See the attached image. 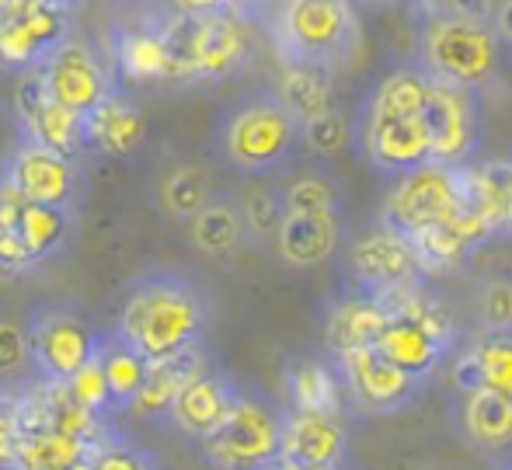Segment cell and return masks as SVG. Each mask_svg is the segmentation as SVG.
Returning a JSON list of instances; mask_svg holds the SVG:
<instances>
[{
    "label": "cell",
    "mask_w": 512,
    "mask_h": 470,
    "mask_svg": "<svg viewBox=\"0 0 512 470\" xmlns=\"http://www.w3.org/2000/svg\"><path fill=\"white\" fill-rule=\"evenodd\" d=\"M283 415L276 401L258 390L237 387V397L223 422L199 439V453L213 470H258L279 457L283 446Z\"/></svg>",
    "instance_id": "6"
},
{
    "label": "cell",
    "mask_w": 512,
    "mask_h": 470,
    "mask_svg": "<svg viewBox=\"0 0 512 470\" xmlns=\"http://www.w3.org/2000/svg\"><path fill=\"white\" fill-rule=\"evenodd\" d=\"M492 28L502 39V46H512V0H495Z\"/></svg>",
    "instance_id": "45"
},
{
    "label": "cell",
    "mask_w": 512,
    "mask_h": 470,
    "mask_svg": "<svg viewBox=\"0 0 512 470\" xmlns=\"http://www.w3.org/2000/svg\"><path fill=\"white\" fill-rule=\"evenodd\" d=\"M345 272H349L352 286L377 296L415 286L425 276L411 241L384 220L370 223L356 237H349V244H345Z\"/></svg>",
    "instance_id": "15"
},
{
    "label": "cell",
    "mask_w": 512,
    "mask_h": 470,
    "mask_svg": "<svg viewBox=\"0 0 512 470\" xmlns=\"http://www.w3.org/2000/svg\"><path fill=\"white\" fill-rule=\"evenodd\" d=\"M349 453V436L338 411H290L283 415L279 457L304 470H338Z\"/></svg>",
    "instance_id": "20"
},
{
    "label": "cell",
    "mask_w": 512,
    "mask_h": 470,
    "mask_svg": "<svg viewBox=\"0 0 512 470\" xmlns=\"http://www.w3.org/2000/svg\"><path fill=\"white\" fill-rule=\"evenodd\" d=\"M255 56L251 21L234 11L178 14V60L182 84H223L244 74Z\"/></svg>",
    "instance_id": "8"
},
{
    "label": "cell",
    "mask_w": 512,
    "mask_h": 470,
    "mask_svg": "<svg viewBox=\"0 0 512 470\" xmlns=\"http://www.w3.org/2000/svg\"><path fill=\"white\" fill-rule=\"evenodd\" d=\"M67 35L70 11L46 0H18L0 14V70H35Z\"/></svg>",
    "instance_id": "18"
},
{
    "label": "cell",
    "mask_w": 512,
    "mask_h": 470,
    "mask_svg": "<svg viewBox=\"0 0 512 470\" xmlns=\"http://www.w3.org/2000/svg\"><path fill=\"white\" fill-rule=\"evenodd\" d=\"M387 321V303L377 293H363L352 286L349 293L335 296L324 310V345L328 352L373 345Z\"/></svg>",
    "instance_id": "26"
},
{
    "label": "cell",
    "mask_w": 512,
    "mask_h": 470,
    "mask_svg": "<svg viewBox=\"0 0 512 470\" xmlns=\"http://www.w3.org/2000/svg\"><path fill=\"white\" fill-rule=\"evenodd\" d=\"M418 67L432 81L460 84L478 91L492 81L502 60V39L492 21H471L443 11L432 0H418Z\"/></svg>",
    "instance_id": "3"
},
{
    "label": "cell",
    "mask_w": 512,
    "mask_h": 470,
    "mask_svg": "<svg viewBox=\"0 0 512 470\" xmlns=\"http://www.w3.org/2000/svg\"><path fill=\"white\" fill-rule=\"evenodd\" d=\"M216 192V178L206 164L199 161H185L178 168H171L168 175L157 185V199H161V209L178 223H189L199 209L213 199Z\"/></svg>",
    "instance_id": "33"
},
{
    "label": "cell",
    "mask_w": 512,
    "mask_h": 470,
    "mask_svg": "<svg viewBox=\"0 0 512 470\" xmlns=\"http://www.w3.org/2000/svg\"><path fill=\"white\" fill-rule=\"evenodd\" d=\"M67 470H91L88 460H81V464H74V467H67Z\"/></svg>",
    "instance_id": "52"
},
{
    "label": "cell",
    "mask_w": 512,
    "mask_h": 470,
    "mask_svg": "<svg viewBox=\"0 0 512 470\" xmlns=\"http://www.w3.org/2000/svg\"><path fill=\"white\" fill-rule=\"evenodd\" d=\"M290 411H345L342 383L331 363L321 359H293L283 376Z\"/></svg>",
    "instance_id": "31"
},
{
    "label": "cell",
    "mask_w": 512,
    "mask_h": 470,
    "mask_svg": "<svg viewBox=\"0 0 512 470\" xmlns=\"http://www.w3.org/2000/svg\"><path fill=\"white\" fill-rule=\"evenodd\" d=\"M35 74L42 77L46 91L53 94L60 105H67L70 112H88L95 108L105 94L119 88L112 67H108V56L95 42L81 39V35H67L49 49L46 60L35 67Z\"/></svg>",
    "instance_id": "16"
},
{
    "label": "cell",
    "mask_w": 512,
    "mask_h": 470,
    "mask_svg": "<svg viewBox=\"0 0 512 470\" xmlns=\"http://www.w3.org/2000/svg\"><path fill=\"white\" fill-rule=\"evenodd\" d=\"M147 140V115L140 101L126 88L105 94L95 108L84 112V143L88 154L105 157H133Z\"/></svg>",
    "instance_id": "22"
},
{
    "label": "cell",
    "mask_w": 512,
    "mask_h": 470,
    "mask_svg": "<svg viewBox=\"0 0 512 470\" xmlns=\"http://www.w3.org/2000/svg\"><path fill=\"white\" fill-rule=\"evenodd\" d=\"M18 450V397L0 390V470H14Z\"/></svg>",
    "instance_id": "43"
},
{
    "label": "cell",
    "mask_w": 512,
    "mask_h": 470,
    "mask_svg": "<svg viewBox=\"0 0 512 470\" xmlns=\"http://www.w3.org/2000/svg\"><path fill=\"white\" fill-rule=\"evenodd\" d=\"M492 234H495L492 223L474 213L471 206H464L453 220L411 237V248H415L422 272H446V269L464 265Z\"/></svg>",
    "instance_id": "25"
},
{
    "label": "cell",
    "mask_w": 512,
    "mask_h": 470,
    "mask_svg": "<svg viewBox=\"0 0 512 470\" xmlns=\"http://www.w3.org/2000/svg\"><path fill=\"white\" fill-rule=\"evenodd\" d=\"M46 4H56V7H63V11H74L81 0H46Z\"/></svg>",
    "instance_id": "51"
},
{
    "label": "cell",
    "mask_w": 512,
    "mask_h": 470,
    "mask_svg": "<svg viewBox=\"0 0 512 470\" xmlns=\"http://www.w3.org/2000/svg\"><path fill=\"white\" fill-rule=\"evenodd\" d=\"M384 303L387 321L373 345L401 370H408L418 380H429L460 338L453 314L439 296L425 289V282L387 293Z\"/></svg>",
    "instance_id": "5"
},
{
    "label": "cell",
    "mask_w": 512,
    "mask_h": 470,
    "mask_svg": "<svg viewBox=\"0 0 512 470\" xmlns=\"http://www.w3.org/2000/svg\"><path fill=\"white\" fill-rule=\"evenodd\" d=\"M286 213H342V182L324 164L297 168L279 182Z\"/></svg>",
    "instance_id": "34"
},
{
    "label": "cell",
    "mask_w": 512,
    "mask_h": 470,
    "mask_svg": "<svg viewBox=\"0 0 512 470\" xmlns=\"http://www.w3.org/2000/svg\"><path fill=\"white\" fill-rule=\"evenodd\" d=\"M460 432L488 460L512 457V397L488 387H460Z\"/></svg>",
    "instance_id": "24"
},
{
    "label": "cell",
    "mask_w": 512,
    "mask_h": 470,
    "mask_svg": "<svg viewBox=\"0 0 512 470\" xmlns=\"http://www.w3.org/2000/svg\"><path fill=\"white\" fill-rule=\"evenodd\" d=\"M77 164H81L77 157L18 136L7 157H0V185L14 188L25 199L46 202V206L77 209V195H81V168Z\"/></svg>",
    "instance_id": "17"
},
{
    "label": "cell",
    "mask_w": 512,
    "mask_h": 470,
    "mask_svg": "<svg viewBox=\"0 0 512 470\" xmlns=\"http://www.w3.org/2000/svg\"><path fill=\"white\" fill-rule=\"evenodd\" d=\"M234 397H237V380L206 359V363L178 387L175 401H171V408H168V422L175 425L182 436L199 443V439H206L209 432L223 422V415L230 411Z\"/></svg>",
    "instance_id": "21"
},
{
    "label": "cell",
    "mask_w": 512,
    "mask_h": 470,
    "mask_svg": "<svg viewBox=\"0 0 512 470\" xmlns=\"http://www.w3.org/2000/svg\"><path fill=\"white\" fill-rule=\"evenodd\" d=\"M464 206L467 195L460 168L429 161L394 178V185L384 195V206H380V220L391 223L411 241V237L453 220Z\"/></svg>",
    "instance_id": "11"
},
{
    "label": "cell",
    "mask_w": 512,
    "mask_h": 470,
    "mask_svg": "<svg viewBox=\"0 0 512 470\" xmlns=\"http://www.w3.org/2000/svg\"><path fill=\"white\" fill-rule=\"evenodd\" d=\"M269 25L279 60L317 63L335 74L356 60L363 42L352 0H272Z\"/></svg>",
    "instance_id": "4"
},
{
    "label": "cell",
    "mask_w": 512,
    "mask_h": 470,
    "mask_svg": "<svg viewBox=\"0 0 512 470\" xmlns=\"http://www.w3.org/2000/svg\"><path fill=\"white\" fill-rule=\"evenodd\" d=\"M425 94H429V74L418 63H411V67L405 63V67H394L384 77H377L366 98L387 108H401V112H422Z\"/></svg>",
    "instance_id": "38"
},
{
    "label": "cell",
    "mask_w": 512,
    "mask_h": 470,
    "mask_svg": "<svg viewBox=\"0 0 512 470\" xmlns=\"http://www.w3.org/2000/svg\"><path fill=\"white\" fill-rule=\"evenodd\" d=\"M98 439H81L56 429H32L18 436L14 470H67L91 457Z\"/></svg>",
    "instance_id": "32"
},
{
    "label": "cell",
    "mask_w": 512,
    "mask_h": 470,
    "mask_svg": "<svg viewBox=\"0 0 512 470\" xmlns=\"http://www.w3.org/2000/svg\"><path fill=\"white\" fill-rule=\"evenodd\" d=\"M478 324L481 328H512V279L492 276L478 286Z\"/></svg>",
    "instance_id": "42"
},
{
    "label": "cell",
    "mask_w": 512,
    "mask_h": 470,
    "mask_svg": "<svg viewBox=\"0 0 512 470\" xmlns=\"http://www.w3.org/2000/svg\"><path fill=\"white\" fill-rule=\"evenodd\" d=\"M108 67L115 81L129 88H164L182 84L178 60V14L168 7L157 14H143L136 21H119L108 32Z\"/></svg>",
    "instance_id": "7"
},
{
    "label": "cell",
    "mask_w": 512,
    "mask_h": 470,
    "mask_svg": "<svg viewBox=\"0 0 512 470\" xmlns=\"http://www.w3.org/2000/svg\"><path fill=\"white\" fill-rule=\"evenodd\" d=\"M488 470H509L506 464H495V467H488Z\"/></svg>",
    "instance_id": "54"
},
{
    "label": "cell",
    "mask_w": 512,
    "mask_h": 470,
    "mask_svg": "<svg viewBox=\"0 0 512 470\" xmlns=\"http://www.w3.org/2000/svg\"><path fill=\"white\" fill-rule=\"evenodd\" d=\"M14 115H18V133L42 147H53L67 157L81 161L88 154L84 143V115L70 112L67 105L53 98L35 70H25L14 88Z\"/></svg>",
    "instance_id": "19"
},
{
    "label": "cell",
    "mask_w": 512,
    "mask_h": 470,
    "mask_svg": "<svg viewBox=\"0 0 512 470\" xmlns=\"http://www.w3.org/2000/svg\"><path fill=\"white\" fill-rule=\"evenodd\" d=\"M63 387H67V394L74 397L81 408H88L91 415L105 418V415H112V411H115L112 408V394H108V383L102 376V363H98V349H95V356L81 366V370L63 383Z\"/></svg>",
    "instance_id": "41"
},
{
    "label": "cell",
    "mask_w": 512,
    "mask_h": 470,
    "mask_svg": "<svg viewBox=\"0 0 512 470\" xmlns=\"http://www.w3.org/2000/svg\"><path fill=\"white\" fill-rule=\"evenodd\" d=\"M28 345L39 383H67L95 356L102 331L70 303H42L25 317Z\"/></svg>",
    "instance_id": "12"
},
{
    "label": "cell",
    "mask_w": 512,
    "mask_h": 470,
    "mask_svg": "<svg viewBox=\"0 0 512 470\" xmlns=\"http://www.w3.org/2000/svg\"><path fill=\"white\" fill-rule=\"evenodd\" d=\"M453 383L457 390L488 387L512 397V328H481L478 338L460 352Z\"/></svg>",
    "instance_id": "28"
},
{
    "label": "cell",
    "mask_w": 512,
    "mask_h": 470,
    "mask_svg": "<svg viewBox=\"0 0 512 470\" xmlns=\"http://www.w3.org/2000/svg\"><path fill=\"white\" fill-rule=\"evenodd\" d=\"M276 94L283 98V105L304 122L310 115H321V112H328L331 105H338L335 101V70L317 67V63L283 60Z\"/></svg>",
    "instance_id": "30"
},
{
    "label": "cell",
    "mask_w": 512,
    "mask_h": 470,
    "mask_svg": "<svg viewBox=\"0 0 512 470\" xmlns=\"http://www.w3.org/2000/svg\"><path fill=\"white\" fill-rule=\"evenodd\" d=\"M11 4H18V0H0V14H4V11H7V7H11Z\"/></svg>",
    "instance_id": "53"
},
{
    "label": "cell",
    "mask_w": 512,
    "mask_h": 470,
    "mask_svg": "<svg viewBox=\"0 0 512 470\" xmlns=\"http://www.w3.org/2000/svg\"><path fill=\"white\" fill-rule=\"evenodd\" d=\"M272 241L290 269H321L345 244L342 213H283Z\"/></svg>",
    "instance_id": "23"
},
{
    "label": "cell",
    "mask_w": 512,
    "mask_h": 470,
    "mask_svg": "<svg viewBox=\"0 0 512 470\" xmlns=\"http://www.w3.org/2000/svg\"><path fill=\"white\" fill-rule=\"evenodd\" d=\"M443 11L457 14V18H471V21H492L495 0H432Z\"/></svg>",
    "instance_id": "44"
},
{
    "label": "cell",
    "mask_w": 512,
    "mask_h": 470,
    "mask_svg": "<svg viewBox=\"0 0 512 470\" xmlns=\"http://www.w3.org/2000/svg\"><path fill=\"white\" fill-rule=\"evenodd\" d=\"M502 161V195H506V220H502V234H512V154L499 157Z\"/></svg>",
    "instance_id": "48"
},
{
    "label": "cell",
    "mask_w": 512,
    "mask_h": 470,
    "mask_svg": "<svg viewBox=\"0 0 512 470\" xmlns=\"http://www.w3.org/2000/svg\"><path fill=\"white\" fill-rule=\"evenodd\" d=\"M91 470H157L150 453L119 432H105L88 457Z\"/></svg>",
    "instance_id": "40"
},
{
    "label": "cell",
    "mask_w": 512,
    "mask_h": 470,
    "mask_svg": "<svg viewBox=\"0 0 512 470\" xmlns=\"http://www.w3.org/2000/svg\"><path fill=\"white\" fill-rule=\"evenodd\" d=\"M171 14H182V18H192V14H206V11H223L220 0H164Z\"/></svg>",
    "instance_id": "46"
},
{
    "label": "cell",
    "mask_w": 512,
    "mask_h": 470,
    "mask_svg": "<svg viewBox=\"0 0 512 470\" xmlns=\"http://www.w3.org/2000/svg\"><path fill=\"white\" fill-rule=\"evenodd\" d=\"M74 209L46 206L0 185V276H25L70 241Z\"/></svg>",
    "instance_id": "9"
},
{
    "label": "cell",
    "mask_w": 512,
    "mask_h": 470,
    "mask_svg": "<svg viewBox=\"0 0 512 470\" xmlns=\"http://www.w3.org/2000/svg\"><path fill=\"white\" fill-rule=\"evenodd\" d=\"M213 150L237 175L272 178L293 168V161L304 154L300 119L283 105L276 88H251L216 119Z\"/></svg>",
    "instance_id": "2"
},
{
    "label": "cell",
    "mask_w": 512,
    "mask_h": 470,
    "mask_svg": "<svg viewBox=\"0 0 512 470\" xmlns=\"http://www.w3.org/2000/svg\"><path fill=\"white\" fill-rule=\"evenodd\" d=\"M506 467H509V470H512V457H509V464H506Z\"/></svg>",
    "instance_id": "55"
},
{
    "label": "cell",
    "mask_w": 512,
    "mask_h": 470,
    "mask_svg": "<svg viewBox=\"0 0 512 470\" xmlns=\"http://www.w3.org/2000/svg\"><path fill=\"white\" fill-rule=\"evenodd\" d=\"M213 324V296L178 269H150L122 293L112 335L147 363L199 349Z\"/></svg>",
    "instance_id": "1"
},
{
    "label": "cell",
    "mask_w": 512,
    "mask_h": 470,
    "mask_svg": "<svg viewBox=\"0 0 512 470\" xmlns=\"http://www.w3.org/2000/svg\"><path fill=\"white\" fill-rule=\"evenodd\" d=\"M185 227H189L192 248L203 258H209V262H227V258L241 255V248L248 244L241 199L234 192H223V188H216L213 199Z\"/></svg>",
    "instance_id": "27"
},
{
    "label": "cell",
    "mask_w": 512,
    "mask_h": 470,
    "mask_svg": "<svg viewBox=\"0 0 512 470\" xmlns=\"http://www.w3.org/2000/svg\"><path fill=\"white\" fill-rule=\"evenodd\" d=\"M356 4V11L363 7V11H380V7H398V4H408V7H415L418 0H352Z\"/></svg>",
    "instance_id": "49"
},
{
    "label": "cell",
    "mask_w": 512,
    "mask_h": 470,
    "mask_svg": "<svg viewBox=\"0 0 512 470\" xmlns=\"http://www.w3.org/2000/svg\"><path fill=\"white\" fill-rule=\"evenodd\" d=\"M98 363H102V376L108 383V394H112V408L129 411V401L136 397L143 373H147V359L136 356L129 345H122L112 331H105L98 342Z\"/></svg>",
    "instance_id": "35"
},
{
    "label": "cell",
    "mask_w": 512,
    "mask_h": 470,
    "mask_svg": "<svg viewBox=\"0 0 512 470\" xmlns=\"http://www.w3.org/2000/svg\"><path fill=\"white\" fill-rule=\"evenodd\" d=\"M269 4H272V0H220L223 11H234V14H241V18H248V21L262 18Z\"/></svg>",
    "instance_id": "47"
},
{
    "label": "cell",
    "mask_w": 512,
    "mask_h": 470,
    "mask_svg": "<svg viewBox=\"0 0 512 470\" xmlns=\"http://www.w3.org/2000/svg\"><path fill=\"white\" fill-rule=\"evenodd\" d=\"M422 122H425V133H429L432 164L460 168V164L478 157L485 122H481V98L474 88H460V84L432 81L429 77Z\"/></svg>",
    "instance_id": "14"
},
{
    "label": "cell",
    "mask_w": 512,
    "mask_h": 470,
    "mask_svg": "<svg viewBox=\"0 0 512 470\" xmlns=\"http://www.w3.org/2000/svg\"><path fill=\"white\" fill-rule=\"evenodd\" d=\"M203 363H206L203 345L182 352V356L147 363V373H143V383H140V390H136V397L129 401V411H133L136 418H147V422L168 418V408H171V401H175L178 387H182Z\"/></svg>",
    "instance_id": "29"
},
{
    "label": "cell",
    "mask_w": 512,
    "mask_h": 470,
    "mask_svg": "<svg viewBox=\"0 0 512 470\" xmlns=\"http://www.w3.org/2000/svg\"><path fill=\"white\" fill-rule=\"evenodd\" d=\"M258 470H304V467H297V464H290V460L276 457V460H269V464H265V467H258Z\"/></svg>",
    "instance_id": "50"
},
{
    "label": "cell",
    "mask_w": 512,
    "mask_h": 470,
    "mask_svg": "<svg viewBox=\"0 0 512 470\" xmlns=\"http://www.w3.org/2000/svg\"><path fill=\"white\" fill-rule=\"evenodd\" d=\"M237 199H241V216H244V230H248V241H269L286 213L279 182H258L244 195H237Z\"/></svg>",
    "instance_id": "39"
},
{
    "label": "cell",
    "mask_w": 512,
    "mask_h": 470,
    "mask_svg": "<svg viewBox=\"0 0 512 470\" xmlns=\"http://www.w3.org/2000/svg\"><path fill=\"white\" fill-rule=\"evenodd\" d=\"M352 147L363 154L373 171L398 178L405 171L429 164V133L422 112H401L366 98L356 112V140Z\"/></svg>",
    "instance_id": "13"
},
{
    "label": "cell",
    "mask_w": 512,
    "mask_h": 470,
    "mask_svg": "<svg viewBox=\"0 0 512 470\" xmlns=\"http://www.w3.org/2000/svg\"><path fill=\"white\" fill-rule=\"evenodd\" d=\"M352 140H356V115H349L342 105H331L328 112L310 115V119L300 122V147L317 161L345 154L352 147Z\"/></svg>",
    "instance_id": "36"
},
{
    "label": "cell",
    "mask_w": 512,
    "mask_h": 470,
    "mask_svg": "<svg viewBox=\"0 0 512 470\" xmlns=\"http://www.w3.org/2000/svg\"><path fill=\"white\" fill-rule=\"evenodd\" d=\"M32 383H39V376H35L25 321H0V390L14 394V387L32 390Z\"/></svg>",
    "instance_id": "37"
},
{
    "label": "cell",
    "mask_w": 512,
    "mask_h": 470,
    "mask_svg": "<svg viewBox=\"0 0 512 470\" xmlns=\"http://www.w3.org/2000/svg\"><path fill=\"white\" fill-rule=\"evenodd\" d=\"M331 366L342 383L345 411L363 418H391L415 404L425 380L401 370L384 356L377 345H356V349L331 352Z\"/></svg>",
    "instance_id": "10"
}]
</instances>
